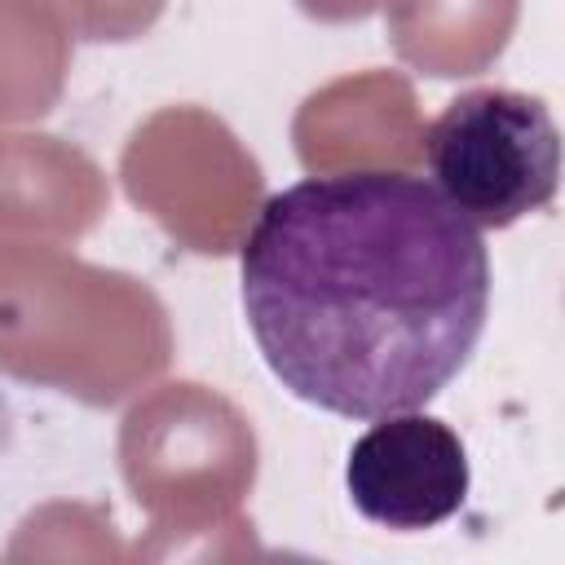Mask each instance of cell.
I'll return each mask as SVG.
<instances>
[{
	"mask_svg": "<svg viewBox=\"0 0 565 565\" xmlns=\"http://www.w3.org/2000/svg\"><path fill=\"white\" fill-rule=\"evenodd\" d=\"M238 291L291 397L380 419L424 411L477 353L490 252L433 181L349 168L265 199L238 247Z\"/></svg>",
	"mask_w": 565,
	"mask_h": 565,
	"instance_id": "cell-1",
	"label": "cell"
},
{
	"mask_svg": "<svg viewBox=\"0 0 565 565\" xmlns=\"http://www.w3.org/2000/svg\"><path fill=\"white\" fill-rule=\"evenodd\" d=\"M424 163L477 230H508L556 199L561 128L543 97L468 88L428 124Z\"/></svg>",
	"mask_w": 565,
	"mask_h": 565,
	"instance_id": "cell-2",
	"label": "cell"
},
{
	"mask_svg": "<svg viewBox=\"0 0 565 565\" xmlns=\"http://www.w3.org/2000/svg\"><path fill=\"white\" fill-rule=\"evenodd\" d=\"M472 486L468 450L450 424L424 411L380 415L344 463L349 503L384 530L415 534L450 521Z\"/></svg>",
	"mask_w": 565,
	"mask_h": 565,
	"instance_id": "cell-3",
	"label": "cell"
}]
</instances>
